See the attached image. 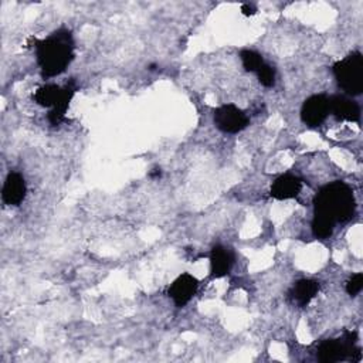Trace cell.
I'll use <instances>...</instances> for the list:
<instances>
[{
    "mask_svg": "<svg viewBox=\"0 0 363 363\" xmlns=\"http://www.w3.org/2000/svg\"><path fill=\"white\" fill-rule=\"evenodd\" d=\"M329 115V96L323 94L311 95L301 106V119L309 128H316L323 123Z\"/></svg>",
    "mask_w": 363,
    "mask_h": 363,
    "instance_id": "cell-7",
    "label": "cell"
},
{
    "mask_svg": "<svg viewBox=\"0 0 363 363\" xmlns=\"http://www.w3.org/2000/svg\"><path fill=\"white\" fill-rule=\"evenodd\" d=\"M255 74H257L258 81H259L261 85H264V86H267V88L274 86L275 78H277V74H275V68H274V67H271L269 64L264 62V64L261 65V68H259Z\"/></svg>",
    "mask_w": 363,
    "mask_h": 363,
    "instance_id": "cell-16",
    "label": "cell"
},
{
    "mask_svg": "<svg viewBox=\"0 0 363 363\" xmlns=\"http://www.w3.org/2000/svg\"><path fill=\"white\" fill-rule=\"evenodd\" d=\"M255 11H257V9L252 4H250V3L241 4V13L244 16H252V14H255Z\"/></svg>",
    "mask_w": 363,
    "mask_h": 363,
    "instance_id": "cell-18",
    "label": "cell"
},
{
    "mask_svg": "<svg viewBox=\"0 0 363 363\" xmlns=\"http://www.w3.org/2000/svg\"><path fill=\"white\" fill-rule=\"evenodd\" d=\"M302 190V180L291 173L277 177L269 189V196L275 200H289L296 197Z\"/></svg>",
    "mask_w": 363,
    "mask_h": 363,
    "instance_id": "cell-10",
    "label": "cell"
},
{
    "mask_svg": "<svg viewBox=\"0 0 363 363\" xmlns=\"http://www.w3.org/2000/svg\"><path fill=\"white\" fill-rule=\"evenodd\" d=\"M335 79L347 95H359L363 91V55L353 51L336 61L332 67Z\"/></svg>",
    "mask_w": 363,
    "mask_h": 363,
    "instance_id": "cell-4",
    "label": "cell"
},
{
    "mask_svg": "<svg viewBox=\"0 0 363 363\" xmlns=\"http://www.w3.org/2000/svg\"><path fill=\"white\" fill-rule=\"evenodd\" d=\"M360 359V349L356 347V332H345L339 339L323 340L316 350V356L323 363H335L340 360Z\"/></svg>",
    "mask_w": 363,
    "mask_h": 363,
    "instance_id": "cell-5",
    "label": "cell"
},
{
    "mask_svg": "<svg viewBox=\"0 0 363 363\" xmlns=\"http://www.w3.org/2000/svg\"><path fill=\"white\" fill-rule=\"evenodd\" d=\"M335 223L323 216L319 214H313V220H312V234L316 238H328L332 235L333 230H335Z\"/></svg>",
    "mask_w": 363,
    "mask_h": 363,
    "instance_id": "cell-14",
    "label": "cell"
},
{
    "mask_svg": "<svg viewBox=\"0 0 363 363\" xmlns=\"http://www.w3.org/2000/svg\"><path fill=\"white\" fill-rule=\"evenodd\" d=\"M363 288V274L362 272H356L353 274L347 282H346V292L350 295V296H356L360 294Z\"/></svg>",
    "mask_w": 363,
    "mask_h": 363,
    "instance_id": "cell-17",
    "label": "cell"
},
{
    "mask_svg": "<svg viewBox=\"0 0 363 363\" xmlns=\"http://www.w3.org/2000/svg\"><path fill=\"white\" fill-rule=\"evenodd\" d=\"M35 57L43 77L62 74L74 60V38L68 28H58L35 44Z\"/></svg>",
    "mask_w": 363,
    "mask_h": 363,
    "instance_id": "cell-1",
    "label": "cell"
},
{
    "mask_svg": "<svg viewBox=\"0 0 363 363\" xmlns=\"http://www.w3.org/2000/svg\"><path fill=\"white\" fill-rule=\"evenodd\" d=\"M320 285L315 279L303 278L296 281L288 292V298L298 306H306L319 292Z\"/></svg>",
    "mask_w": 363,
    "mask_h": 363,
    "instance_id": "cell-13",
    "label": "cell"
},
{
    "mask_svg": "<svg viewBox=\"0 0 363 363\" xmlns=\"http://www.w3.org/2000/svg\"><path fill=\"white\" fill-rule=\"evenodd\" d=\"M213 121L216 128L224 133H238L250 125L247 113L234 104L218 106L213 113Z\"/></svg>",
    "mask_w": 363,
    "mask_h": 363,
    "instance_id": "cell-6",
    "label": "cell"
},
{
    "mask_svg": "<svg viewBox=\"0 0 363 363\" xmlns=\"http://www.w3.org/2000/svg\"><path fill=\"white\" fill-rule=\"evenodd\" d=\"M234 264V254L224 245H214L210 251V278L217 279L230 274Z\"/></svg>",
    "mask_w": 363,
    "mask_h": 363,
    "instance_id": "cell-12",
    "label": "cell"
},
{
    "mask_svg": "<svg viewBox=\"0 0 363 363\" xmlns=\"http://www.w3.org/2000/svg\"><path fill=\"white\" fill-rule=\"evenodd\" d=\"M199 289V281L189 272L180 274L167 288L169 298L177 308H183L190 302Z\"/></svg>",
    "mask_w": 363,
    "mask_h": 363,
    "instance_id": "cell-8",
    "label": "cell"
},
{
    "mask_svg": "<svg viewBox=\"0 0 363 363\" xmlns=\"http://www.w3.org/2000/svg\"><path fill=\"white\" fill-rule=\"evenodd\" d=\"M313 204V214L323 216L335 224L349 221L356 210L353 190L340 180L323 186L315 196Z\"/></svg>",
    "mask_w": 363,
    "mask_h": 363,
    "instance_id": "cell-2",
    "label": "cell"
},
{
    "mask_svg": "<svg viewBox=\"0 0 363 363\" xmlns=\"http://www.w3.org/2000/svg\"><path fill=\"white\" fill-rule=\"evenodd\" d=\"M329 113L337 121L357 122L360 119V106L347 95H332L329 98Z\"/></svg>",
    "mask_w": 363,
    "mask_h": 363,
    "instance_id": "cell-9",
    "label": "cell"
},
{
    "mask_svg": "<svg viewBox=\"0 0 363 363\" xmlns=\"http://www.w3.org/2000/svg\"><path fill=\"white\" fill-rule=\"evenodd\" d=\"M27 193V186L24 177L17 172H10L3 183L1 199L7 206H18Z\"/></svg>",
    "mask_w": 363,
    "mask_h": 363,
    "instance_id": "cell-11",
    "label": "cell"
},
{
    "mask_svg": "<svg viewBox=\"0 0 363 363\" xmlns=\"http://www.w3.org/2000/svg\"><path fill=\"white\" fill-rule=\"evenodd\" d=\"M160 176H162L160 167H155L152 172H149V177H150V179H159Z\"/></svg>",
    "mask_w": 363,
    "mask_h": 363,
    "instance_id": "cell-19",
    "label": "cell"
},
{
    "mask_svg": "<svg viewBox=\"0 0 363 363\" xmlns=\"http://www.w3.org/2000/svg\"><path fill=\"white\" fill-rule=\"evenodd\" d=\"M75 91H77V85L74 81H69L64 86H60L57 84H45L34 92L33 99L37 105L50 108L47 118H48V122L52 126H55L64 121L65 112L68 109V105Z\"/></svg>",
    "mask_w": 363,
    "mask_h": 363,
    "instance_id": "cell-3",
    "label": "cell"
},
{
    "mask_svg": "<svg viewBox=\"0 0 363 363\" xmlns=\"http://www.w3.org/2000/svg\"><path fill=\"white\" fill-rule=\"evenodd\" d=\"M240 60L244 69L248 72H257L261 68V65L265 62L262 55L254 50H241Z\"/></svg>",
    "mask_w": 363,
    "mask_h": 363,
    "instance_id": "cell-15",
    "label": "cell"
}]
</instances>
